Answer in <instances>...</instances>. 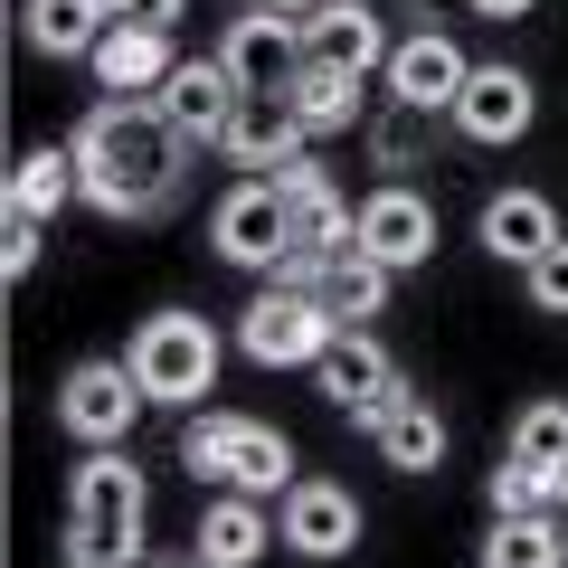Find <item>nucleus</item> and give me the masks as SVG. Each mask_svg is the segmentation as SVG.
<instances>
[{"instance_id":"nucleus-20","label":"nucleus","mask_w":568,"mask_h":568,"mask_svg":"<svg viewBox=\"0 0 568 568\" xmlns=\"http://www.w3.org/2000/svg\"><path fill=\"white\" fill-rule=\"evenodd\" d=\"M559 237H568V227H559V209H549L540 190H493V200H484V246H493L503 265L549 256Z\"/></svg>"},{"instance_id":"nucleus-32","label":"nucleus","mask_w":568,"mask_h":568,"mask_svg":"<svg viewBox=\"0 0 568 568\" xmlns=\"http://www.w3.org/2000/svg\"><path fill=\"white\" fill-rule=\"evenodd\" d=\"M474 20H530V10H540V0H465Z\"/></svg>"},{"instance_id":"nucleus-29","label":"nucleus","mask_w":568,"mask_h":568,"mask_svg":"<svg viewBox=\"0 0 568 568\" xmlns=\"http://www.w3.org/2000/svg\"><path fill=\"white\" fill-rule=\"evenodd\" d=\"M521 294H530V313L568 323V237L549 246V256H530V265H521Z\"/></svg>"},{"instance_id":"nucleus-17","label":"nucleus","mask_w":568,"mask_h":568,"mask_svg":"<svg viewBox=\"0 0 568 568\" xmlns=\"http://www.w3.org/2000/svg\"><path fill=\"white\" fill-rule=\"evenodd\" d=\"M190 549H200V559H219V568H256L265 549H275V521H265V503L256 493H209L200 503V530H190Z\"/></svg>"},{"instance_id":"nucleus-6","label":"nucleus","mask_w":568,"mask_h":568,"mask_svg":"<svg viewBox=\"0 0 568 568\" xmlns=\"http://www.w3.org/2000/svg\"><path fill=\"white\" fill-rule=\"evenodd\" d=\"M209 246H219L227 265H246V275H275V265H284V246H294V209H284L275 171H246V181L209 209Z\"/></svg>"},{"instance_id":"nucleus-1","label":"nucleus","mask_w":568,"mask_h":568,"mask_svg":"<svg viewBox=\"0 0 568 568\" xmlns=\"http://www.w3.org/2000/svg\"><path fill=\"white\" fill-rule=\"evenodd\" d=\"M67 152H77L85 209H104V219H162V209L181 200L190 133L152 95H104V104H85V123H77Z\"/></svg>"},{"instance_id":"nucleus-26","label":"nucleus","mask_w":568,"mask_h":568,"mask_svg":"<svg viewBox=\"0 0 568 568\" xmlns=\"http://www.w3.org/2000/svg\"><path fill=\"white\" fill-rule=\"evenodd\" d=\"M511 455L540 465L549 484H568V398H530L521 417H511Z\"/></svg>"},{"instance_id":"nucleus-12","label":"nucleus","mask_w":568,"mask_h":568,"mask_svg":"<svg viewBox=\"0 0 568 568\" xmlns=\"http://www.w3.org/2000/svg\"><path fill=\"white\" fill-rule=\"evenodd\" d=\"M237 95H246V85L227 77V58H181L162 85H152V104H162V114L181 123L190 142H219L227 114H237Z\"/></svg>"},{"instance_id":"nucleus-4","label":"nucleus","mask_w":568,"mask_h":568,"mask_svg":"<svg viewBox=\"0 0 568 568\" xmlns=\"http://www.w3.org/2000/svg\"><path fill=\"white\" fill-rule=\"evenodd\" d=\"M123 361H133V379H142V398L152 407H200V398H219V332L200 323V313H152V323L133 332V351H123Z\"/></svg>"},{"instance_id":"nucleus-13","label":"nucleus","mask_w":568,"mask_h":568,"mask_svg":"<svg viewBox=\"0 0 568 568\" xmlns=\"http://www.w3.org/2000/svg\"><path fill=\"white\" fill-rule=\"evenodd\" d=\"M304 114L284 95H237V114H227V133H219V152L237 171H284V162H304Z\"/></svg>"},{"instance_id":"nucleus-5","label":"nucleus","mask_w":568,"mask_h":568,"mask_svg":"<svg viewBox=\"0 0 568 568\" xmlns=\"http://www.w3.org/2000/svg\"><path fill=\"white\" fill-rule=\"evenodd\" d=\"M332 332H342V323H332V304L313 294L304 275H265L256 304L237 313V351L256 369H313L332 351Z\"/></svg>"},{"instance_id":"nucleus-18","label":"nucleus","mask_w":568,"mask_h":568,"mask_svg":"<svg viewBox=\"0 0 568 568\" xmlns=\"http://www.w3.org/2000/svg\"><path fill=\"white\" fill-rule=\"evenodd\" d=\"M85 67H95V85H104V95H152V85H162L181 58H171V29L114 20V29L95 39V58H85Z\"/></svg>"},{"instance_id":"nucleus-7","label":"nucleus","mask_w":568,"mask_h":568,"mask_svg":"<svg viewBox=\"0 0 568 568\" xmlns=\"http://www.w3.org/2000/svg\"><path fill=\"white\" fill-rule=\"evenodd\" d=\"M142 407H152V398H142L133 361H77L58 379V426L77 436V446H123Z\"/></svg>"},{"instance_id":"nucleus-34","label":"nucleus","mask_w":568,"mask_h":568,"mask_svg":"<svg viewBox=\"0 0 568 568\" xmlns=\"http://www.w3.org/2000/svg\"><path fill=\"white\" fill-rule=\"evenodd\" d=\"M237 10H304V0H237Z\"/></svg>"},{"instance_id":"nucleus-9","label":"nucleus","mask_w":568,"mask_h":568,"mask_svg":"<svg viewBox=\"0 0 568 568\" xmlns=\"http://www.w3.org/2000/svg\"><path fill=\"white\" fill-rule=\"evenodd\" d=\"M219 58H227V77H237L246 95H284L294 67H304V20H294V10H246V20H227Z\"/></svg>"},{"instance_id":"nucleus-15","label":"nucleus","mask_w":568,"mask_h":568,"mask_svg":"<svg viewBox=\"0 0 568 568\" xmlns=\"http://www.w3.org/2000/svg\"><path fill=\"white\" fill-rule=\"evenodd\" d=\"M530 114H540V95H530L521 67H474L465 95H455V133L465 142H521Z\"/></svg>"},{"instance_id":"nucleus-27","label":"nucleus","mask_w":568,"mask_h":568,"mask_svg":"<svg viewBox=\"0 0 568 568\" xmlns=\"http://www.w3.org/2000/svg\"><path fill=\"white\" fill-rule=\"evenodd\" d=\"M559 493H568V484H549V474H540V465H521L511 446H503V465L484 474V503H493V511H549Z\"/></svg>"},{"instance_id":"nucleus-28","label":"nucleus","mask_w":568,"mask_h":568,"mask_svg":"<svg viewBox=\"0 0 568 568\" xmlns=\"http://www.w3.org/2000/svg\"><path fill=\"white\" fill-rule=\"evenodd\" d=\"M426 123H436L426 104H398V95H388V114L369 123V152H379V171H417V152H426Z\"/></svg>"},{"instance_id":"nucleus-24","label":"nucleus","mask_w":568,"mask_h":568,"mask_svg":"<svg viewBox=\"0 0 568 568\" xmlns=\"http://www.w3.org/2000/svg\"><path fill=\"white\" fill-rule=\"evenodd\" d=\"M284 104L304 114V133H351V123H361V77L304 58V67H294V85H284Z\"/></svg>"},{"instance_id":"nucleus-14","label":"nucleus","mask_w":568,"mask_h":568,"mask_svg":"<svg viewBox=\"0 0 568 568\" xmlns=\"http://www.w3.org/2000/svg\"><path fill=\"white\" fill-rule=\"evenodd\" d=\"M294 20H304V58H323V67H351V77L388 67V29L369 20V0H304Z\"/></svg>"},{"instance_id":"nucleus-19","label":"nucleus","mask_w":568,"mask_h":568,"mask_svg":"<svg viewBox=\"0 0 568 568\" xmlns=\"http://www.w3.org/2000/svg\"><path fill=\"white\" fill-rule=\"evenodd\" d=\"M388 284H398V265H388V256H369L361 237H351L342 256H323V265H313V294L332 304V323H342V332H351V323H379Z\"/></svg>"},{"instance_id":"nucleus-2","label":"nucleus","mask_w":568,"mask_h":568,"mask_svg":"<svg viewBox=\"0 0 568 568\" xmlns=\"http://www.w3.org/2000/svg\"><path fill=\"white\" fill-rule=\"evenodd\" d=\"M142 530H152V493L123 446H85V465L67 474V568H133Z\"/></svg>"},{"instance_id":"nucleus-25","label":"nucleus","mask_w":568,"mask_h":568,"mask_svg":"<svg viewBox=\"0 0 568 568\" xmlns=\"http://www.w3.org/2000/svg\"><path fill=\"white\" fill-rule=\"evenodd\" d=\"M67 200H85L77 152H58V142H48V152H20V162H10V209H20V219H58Z\"/></svg>"},{"instance_id":"nucleus-33","label":"nucleus","mask_w":568,"mask_h":568,"mask_svg":"<svg viewBox=\"0 0 568 568\" xmlns=\"http://www.w3.org/2000/svg\"><path fill=\"white\" fill-rule=\"evenodd\" d=\"M152 568H219V559H200V549H171V559H152Z\"/></svg>"},{"instance_id":"nucleus-23","label":"nucleus","mask_w":568,"mask_h":568,"mask_svg":"<svg viewBox=\"0 0 568 568\" xmlns=\"http://www.w3.org/2000/svg\"><path fill=\"white\" fill-rule=\"evenodd\" d=\"M474 568H568V540H559V521H549V511H493Z\"/></svg>"},{"instance_id":"nucleus-21","label":"nucleus","mask_w":568,"mask_h":568,"mask_svg":"<svg viewBox=\"0 0 568 568\" xmlns=\"http://www.w3.org/2000/svg\"><path fill=\"white\" fill-rule=\"evenodd\" d=\"M114 29L104 0H20V39L39 58H95V39Z\"/></svg>"},{"instance_id":"nucleus-11","label":"nucleus","mask_w":568,"mask_h":568,"mask_svg":"<svg viewBox=\"0 0 568 568\" xmlns=\"http://www.w3.org/2000/svg\"><path fill=\"white\" fill-rule=\"evenodd\" d=\"M284 549L294 559H351L361 549V493H342L332 474H304V484L284 493Z\"/></svg>"},{"instance_id":"nucleus-30","label":"nucleus","mask_w":568,"mask_h":568,"mask_svg":"<svg viewBox=\"0 0 568 568\" xmlns=\"http://www.w3.org/2000/svg\"><path fill=\"white\" fill-rule=\"evenodd\" d=\"M39 227H48V219H20V209H10V227H0V265H10V275L39 265Z\"/></svg>"},{"instance_id":"nucleus-35","label":"nucleus","mask_w":568,"mask_h":568,"mask_svg":"<svg viewBox=\"0 0 568 568\" xmlns=\"http://www.w3.org/2000/svg\"><path fill=\"white\" fill-rule=\"evenodd\" d=\"M549 521H559V540H568V493H559V503H549Z\"/></svg>"},{"instance_id":"nucleus-10","label":"nucleus","mask_w":568,"mask_h":568,"mask_svg":"<svg viewBox=\"0 0 568 568\" xmlns=\"http://www.w3.org/2000/svg\"><path fill=\"white\" fill-rule=\"evenodd\" d=\"M379 77H388V95H398V104H426V114H455V95H465L474 58H465V48H455L436 20H426V29H407V39L388 48V67H379Z\"/></svg>"},{"instance_id":"nucleus-16","label":"nucleus","mask_w":568,"mask_h":568,"mask_svg":"<svg viewBox=\"0 0 568 568\" xmlns=\"http://www.w3.org/2000/svg\"><path fill=\"white\" fill-rule=\"evenodd\" d=\"M361 246H369V256H388V265L407 275V265L436 256V209H426L407 181H379V190L361 200Z\"/></svg>"},{"instance_id":"nucleus-3","label":"nucleus","mask_w":568,"mask_h":568,"mask_svg":"<svg viewBox=\"0 0 568 568\" xmlns=\"http://www.w3.org/2000/svg\"><path fill=\"white\" fill-rule=\"evenodd\" d=\"M181 465L200 474V484H227V493H256V503H275V493H294V446H284L275 426L256 417H227V407H190L181 417Z\"/></svg>"},{"instance_id":"nucleus-22","label":"nucleus","mask_w":568,"mask_h":568,"mask_svg":"<svg viewBox=\"0 0 568 568\" xmlns=\"http://www.w3.org/2000/svg\"><path fill=\"white\" fill-rule=\"evenodd\" d=\"M369 446H379L398 474H436V465H446V417H436V398H417V388H407V398L369 426Z\"/></svg>"},{"instance_id":"nucleus-31","label":"nucleus","mask_w":568,"mask_h":568,"mask_svg":"<svg viewBox=\"0 0 568 568\" xmlns=\"http://www.w3.org/2000/svg\"><path fill=\"white\" fill-rule=\"evenodd\" d=\"M181 10H190V0H123L114 20H142V29H171V20H181Z\"/></svg>"},{"instance_id":"nucleus-8","label":"nucleus","mask_w":568,"mask_h":568,"mask_svg":"<svg viewBox=\"0 0 568 568\" xmlns=\"http://www.w3.org/2000/svg\"><path fill=\"white\" fill-rule=\"evenodd\" d=\"M313 379H323V398L342 407L351 426H379L388 407L407 398V379H398V361H388V351L369 342L361 323H351V332H332V351H323V361H313Z\"/></svg>"}]
</instances>
